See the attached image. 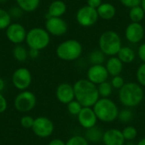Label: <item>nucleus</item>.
<instances>
[{"label":"nucleus","instance_id":"33","mask_svg":"<svg viewBox=\"0 0 145 145\" xmlns=\"http://www.w3.org/2000/svg\"><path fill=\"white\" fill-rule=\"evenodd\" d=\"M136 77L138 80V83L141 86L145 87V63L142 64L137 70Z\"/></svg>","mask_w":145,"mask_h":145},{"label":"nucleus","instance_id":"5","mask_svg":"<svg viewBox=\"0 0 145 145\" xmlns=\"http://www.w3.org/2000/svg\"><path fill=\"white\" fill-rule=\"evenodd\" d=\"M82 45L76 39H68L59 43L56 48V55L65 61H74L82 54Z\"/></svg>","mask_w":145,"mask_h":145},{"label":"nucleus","instance_id":"24","mask_svg":"<svg viewBox=\"0 0 145 145\" xmlns=\"http://www.w3.org/2000/svg\"><path fill=\"white\" fill-rule=\"evenodd\" d=\"M12 54L14 58L19 62H24L28 58V51L21 44L15 45L13 48Z\"/></svg>","mask_w":145,"mask_h":145},{"label":"nucleus","instance_id":"27","mask_svg":"<svg viewBox=\"0 0 145 145\" xmlns=\"http://www.w3.org/2000/svg\"><path fill=\"white\" fill-rule=\"evenodd\" d=\"M12 23V17L8 11L0 8V31L6 30Z\"/></svg>","mask_w":145,"mask_h":145},{"label":"nucleus","instance_id":"17","mask_svg":"<svg viewBox=\"0 0 145 145\" xmlns=\"http://www.w3.org/2000/svg\"><path fill=\"white\" fill-rule=\"evenodd\" d=\"M102 141L105 145H124L126 140L121 130L110 128L104 133Z\"/></svg>","mask_w":145,"mask_h":145},{"label":"nucleus","instance_id":"35","mask_svg":"<svg viewBox=\"0 0 145 145\" xmlns=\"http://www.w3.org/2000/svg\"><path fill=\"white\" fill-rule=\"evenodd\" d=\"M33 123H34V119L31 116H24L20 119V125L24 128H27V129L32 128Z\"/></svg>","mask_w":145,"mask_h":145},{"label":"nucleus","instance_id":"44","mask_svg":"<svg viewBox=\"0 0 145 145\" xmlns=\"http://www.w3.org/2000/svg\"><path fill=\"white\" fill-rule=\"evenodd\" d=\"M137 145H145V138L140 139V140L138 141V144Z\"/></svg>","mask_w":145,"mask_h":145},{"label":"nucleus","instance_id":"6","mask_svg":"<svg viewBox=\"0 0 145 145\" xmlns=\"http://www.w3.org/2000/svg\"><path fill=\"white\" fill-rule=\"evenodd\" d=\"M25 42L29 48L41 51L45 49L49 45L50 34L46 31V29L34 27L27 31Z\"/></svg>","mask_w":145,"mask_h":145},{"label":"nucleus","instance_id":"45","mask_svg":"<svg viewBox=\"0 0 145 145\" xmlns=\"http://www.w3.org/2000/svg\"><path fill=\"white\" fill-rule=\"evenodd\" d=\"M140 6L142 7V8L144 9V13H145V0H142V1H141V4H140Z\"/></svg>","mask_w":145,"mask_h":145},{"label":"nucleus","instance_id":"39","mask_svg":"<svg viewBox=\"0 0 145 145\" xmlns=\"http://www.w3.org/2000/svg\"><path fill=\"white\" fill-rule=\"evenodd\" d=\"M138 57L139 59L145 63V42L141 44L138 48Z\"/></svg>","mask_w":145,"mask_h":145},{"label":"nucleus","instance_id":"1","mask_svg":"<svg viewBox=\"0 0 145 145\" xmlns=\"http://www.w3.org/2000/svg\"><path fill=\"white\" fill-rule=\"evenodd\" d=\"M75 99L82 107H93L100 99L98 86L88 79H80L73 85Z\"/></svg>","mask_w":145,"mask_h":145},{"label":"nucleus","instance_id":"2","mask_svg":"<svg viewBox=\"0 0 145 145\" xmlns=\"http://www.w3.org/2000/svg\"><path fill=\"white\" fill-rule=\"evenodd\" d=\"M144 92L137 82H127L119 91L120 102L128 108L136 107L143 101Z\"/></svg>","mask_w":145,"mask_h":145},{"label":"nucleus","instance_id":"11","mask_svg":"<svg viewBox=\"0 0 145 145\" xmlns=\"http://www.w3.org/2000/svg\"><path fill=\"white\" fill-rule=\"evenodd\" d=\"M26 34L27 31L25 26L18 22L11 23L5 30L7 39L14 45L21 44L23 42H25L26 38Z\"/></svg>","mask_w":145,"mask_h":145},{"label":"nucleus","instance_id":"12","mask_svg":"<svg viewBox=\"0 0 145 145\" xmlns=\"http://www.w3.org/2000/svg\"><path fill=\"white\" fill-rule=\"evenodd\" d=\"M46 31L52 36L60 37L68 31V25L61 17H48L45 22Z\"/></svg>","mask_w":145,"mask_h":145},{"label":"nucleus","instance_id":"14","mask_svg":"<svg viewBox=\"0 0 145 145\" xmlns=\"http://www.w3.org/2000/svg\"><path fill=\"white\" fill-rule=\"evenodd\" d=\"M79 124L85 129H89L97 125L98 117L92 107H83L77 116Z\"/></svg>","mask_w":145,"mask_h":145},{"label":"nucleus","instance_id":"9","mask_svg":"<svg viewBox=\"0 0 145 145\" xmlns=\"http://www.w3.org/2000/svg\"><path fill=\"white\" fill-rule=\"evenodd\" d=\"M31 129L37 137L45 138L52 135L54 130V125L49 118L46 116H38L34 119Z\"/></svg>","mask_w":145,"mask_h":145},{"label":"nucleus","instance_id":"10","mask_svg":"<svg viewBox=\"0 0 145 145\" xmlns=\"http://www.w3.org/2000/svg\"><path fill=\"white\" fill-rule=\"evenodd\" d=\"M32 81L31 71L25 67L16 69L12 75V82L15 88L20 91L26 90Z\"/></svg>","mask_w":145,"mask_h":145},{"label":"nucleus","instance_id":"30","mask_svg":"<svg viewBox=\"0 0 145 145\" xmlns=\"http://www.w3.org/2000/svg\"><path fill=\"white\" fill-rule=\"evenodd\" d=\"M82 105L76 100H72L67 105V110L69 113L72 116H78L82 109Z\"/></svg>","mask_w":145,"mask_h":145},{"label":"nucleus","instance_id":"26","mask_svg":"<svg viewBox=\"0 0 145 145\" xmlns=\"http://www.w3.org/2000/svg\"><path fill=\"white\" fill-rule=\"evenodd\" d=\"M88 59L92 65H103L105 60V54L100 49H96L89 54Z\"/></svg>","mask_w":145,"mask_h":145},{"label":"nucleus","instance_id":"23","mask_svg":"<svg viewBox=\"0 0 145 145\" xmlns=\"http://www.w3.org/2000/svg\"><path fill=\"white\" fill-rule=\"evenodd\" d=\"M103 135H104V133H103L102 129L99 127H97L95 126L92 128L87 129L85 138H87V140L88 142L99 143L103 139Z\"/></svg>","mask_w":145,"mask_h":145},{"label":"nucleus","instance_id":"36","mask_svg":"<svg viewBox=\"0 0 145 145\" xmlns=\"http://www.w3.org/2000/svg\"><path fill=\"white\" fill-rule=\"evenodd\" d=\"M120 1L124 6H126L129 8H132L133 7L139 6L141 4L142 0H120Z\"/></svg>","mask_w":145,"mask_h":145},{"label":"nucleus","instance_id":"21","mask_svg":"<svg viewBox=\"0 0 145 145\" xmlns=\"http://www.w3.org/2000/svg\"><path fill=\"white\" fill-rule=\"evenodd\" d=\"M15 2L16 5L23 12L31 13L38 8L41 0H15Z\"/></svg>","mask_w":145,"mask_h":145},{"label":"nucleus","instance_id":"41","mask_svg":"<svg viewBox=\"0 0 145 145\" xmlns=\"http://www.w3.org/2000/svg\"><path fill=\"white\" fill-rule=\"evenodd\" d=\"M39 52L37 49H32V48H29L28 50V56L31 59H37L39 56Z\"/></svg>","mask_w":145,"mask_h":145},{"label":"nucleus","instance_id":"46","mask_svg":"<svg viewBox=\"0 0 145 145\" xmlns=\"http://www.w3.org/2000/svg\"><path fill=\"white\" fill-rule=\"evenodd\" d=\"M7 0H0V3H4V2H6Z\"/></svg>","mask_w":145,"mask_h":145},{"label":"nucleus","instance_id":"25","mask_svg":"<svg viewBox=\"0 0 145 145\" xmlns=\"http://www.w3.org/2000/svg\"><path fill=\"white\" fill-rule=\"evenodd\" d=\"M145 16V13L142 7L136 6L129 10V18L132 20V22H136V23H140Z\"/></svg>","mask_w":145,"mask_h":145},{"label":"nucleus","instance_id":"43","mask_svg":"<svg viewBox=\"0 0 145 145\" xmlns=\"http://www.w3.org/2000/svg\"><path fill=\"white\" fill-rule=\"evenodd\" d=\"M4 88H5V82L3 81V79L0 77V93L4 89Z\"/></svg>","mask_w":145,"mask_h":145},{"label":"nucleus","instance_id":"15","mask_svg":"<svg viewBox=\"0 0 145 145\" xmlns=\"http://www.w3.org/2000/svg\"><path fill=\"white\" fill-rule=\"evenodd\" d=\"M125 35L127 40L131 43L141 42L144 37V28L140 23L131 22L126 28Z\"/></svg>","mask_w":145,"mask_h":145},{"label":"nucleus","instance_id":"3","mask_svg":"<svg viewBox=\"0 0 145 145\" xmlns=\"http://www.w3.org/2000/svg\"><path fill=\"white\" fill-rule=\"evenodd\" d=\"M93 109L98 120L107 123L116 121L120 112L116 104L109 98H100L93 106Z\"/></svg>","mask_w":145,"mask_h":145},{"label":"nucleus","instance_id":"32","mask_svg":"<svg viewBox=\"0 0 145 145\" xmlns=\"http://www.w3.org/2000/svg\"><path fill=\"white\" fill-rule=\"evenodd\" d=\"M133 114L129 109H124L121 110L118 115V119L123 123H127L133 120Z\"/></svg>","mask_w":145,"mask_h":145},{"label":"nucleus","instance_id":"28","mask_svg":"<svg viewBox=\"0 0 145 145\" xmlns=\"http://www.w3.org/2000/svg\"><path fill=\"white\" fill-rule=\"evenodd\" d=\"M112 86L109 82H104L98 85V91L99 97L101 98H109L112 93Z\"/></svg>","mask_w":145,"mask_h":145},{"label":"nucleus","instance_id":"40","mask_svg":"<svg viewBox=\"0 0 145 145\" xmlns=\"http://www.w3.org/2000/svg\"><path fill=\"white\" fill-rule=\"evenodd\" d=\"M88 5L93 8H98L102 4V0H88Z\"/></svg>","mask_w":145,"mask_h":145},{"label":"nucleus","instance_id":"22","mask_svg":"<svg viewBox=\"0 0 145 145\" xmlns=\"http://www.w3.org/2000/svg\"><path fill=\"white\" fill-rule=\"evenodd\" d=\"M117 57L124 64L132 63L135 59V53L134 51L129 47H121L120 51L117 54Z\"/></svg>","mask_w":145,"mask_h":145},{"label":"nucleus","instance_id":"19","mask_svg":"<svg viewBox=\"0 0 145 145\" xmlns=\"http://www.w3.org/2000/svg\"><path fill=\"white\" fill-rule=\"evenodd\" d=\"M105 67L109 75L112 76H120L123 70V63L119 59L118 57L112 56L107 60Z\"/></svg>","mask_w":145,"mask_h":145},{"label":"nucleus","instance_id":"20","mask_svg":"<svg viewBox=\"0 0 145 145\" xmlns=\"http://www.w3.org/2000/svg\"><path fill=\"white\" fill-rule=\"evenodd\" d=\"M97 11L99 17L105 20H111L116 15V12L115 6L110 3H102V4L97 8Z\"/></svg>","mask_w":145,"mask_h":145},{"label":"nucleus","instance_id":"42","mask_svg":"<svg viewBox=\"0 0 145 145\" xmlns=\"http://www.w3.org/2000/svg\"><path fill=\"white\" fill-rule=\"evenodd\" d=\"M48 145H65V143L59 138H54L52 139Z\"/></svg>","mask_w":145,"mask_h":145},{"label":"nucleus","instance_id":"29","mask_svg":"<svg viewBox=\"0 0 145 145\" xmlns=\"http://www.w3.org/2000/svg\"><path fill=\"white\" fill-rule=\"evenodd\" d=\"M122 134L123 137L125 138V140L127 141H132L133 139H135L138 136V130L133 127V126H127L122 131Z\"/></svg>","mask_w":145,"mask_h":145},{"label":"nucleus","instance_id":"16","mask_svg":"<svg viewBox=\"0 0 145 145\" xmlns=\"http://www.w3.org/2000/svg\"><path fill=\"white\" fill-rule=\"evenodd\" d=\"M55 94L57 99L64 105H68L70 102L75 99L74 88L72 85L67 82L59 84L56 88Z\"/></svg>","mask_w":145,"mask_h":145},{"label":"nucleus","instance_id":"7","mask_svg":"<svg viewBox=\"0 0 145 145\" xmlns=\"http://www.w3.org/2000/svg\"><path fill=\"white\" fill-rule=\"evenodd\" d=\"M37 104V98L35 94L30 91H21L14 99L15 109L22 113H26L33 110Z\"/></svg>","mask_w":145,"mask_h":145},{"label":"nucleus","instance_id":"13","mask_svg":"<svg viewBox=\"0 0 145 145\" xmlns=\"http://www.w3.org/2000/svg\"><path fill=\"white\" fill-rule=\"evenodd\" d=\"M109 73L106 70V67L103 65H92L87 73L88 80L95 85H99L104 82H106L109 77Z\"/></svg>","mask_w":145,"mask_h":145},{"label":"nucleus","instance_id":"31","mask_svg":"<svg viewBox=\"0 0 145 145\" xmlns=\"http://www.w3.org/2000/svg\"><path fill=\"white\" fill-rule=\"evenodd\" d=\"M65 145H89V144L85 137L76 135L69 138L65 143Z\"/></svg>","mask_w":145,"mask_h":145},{"label":"nucleus","instance_id":"34","mask_svg":"<svg viewBox=\"0 0 145 145\" xmlns=\"http://www.w3.org/2000/svg\"><path fill=\"white\" fill-rule=\"evenodd\" d=\"M111 86L112 88H116V89H121L124 84L126 83L123 77H121V76H113L112 80H111Z\"/></svg>","mask_w":145,"mask_h":145},{"label":"nucleus","instance_id":"8","mask_svg":"<svg viewBox=\"0 0 145 145\" xmlns=\"http://www.w3.org/2000/svg\"><path fill=\"white\" fill-rule=\"evenodd\" d=\"M99 14L96 8H91L88 5L80 8L76 15L77 23L83 27H89L93 25L99 20Z\"/></svg>","mask_w":145,"mask_h":145},{"label":"nucleus","instance_id":"4","mask_svg":"<svg viewBox=\"0 0 145 145\" xmlns=\"http://www.w3.org/2000/svg\"><path fill=\"white\" fill-rule=\"evenodd\" d=\"M99 49L107 56L117 55L121 48V40L115 31H106L101 34L99 40Z\"/></svg>","mask_w":145,"mask_h":145},{"label":"nucleus","instance_id":"37","mask_svg":"<svg viewBox=\"0 0 145 145\" xmlns=\"http://www.w3.org/2000/svg\"><path fill=\"white\" fill-rule=\"evenodd\" d=\"M8 12H9V14H10L12 18H19L23 14V11L17 5L15 7H14V8H11Z\"/></svg>","mask_w":145,"mask_h":145},{"label":"nucleus","instance_id":"18","mask_svg":"<svg viewBox=\"0 0 145 145\" xmlns=\"http://www.w3.org/2000/svg\"><path fill=\"white\" fill-rule=\"evenodd\" d=\"M67 6L62 0L53 1L48 8V17H61L66 12Z\"/></svg>","mask_w":145,"mask_h":145},{"label":"nucleus","instance_id":"38","mask_svg":"<svg viewBox=\"0 0 145 145\" xmlns=\"http://www.w3.org/2000/svg\"><path fill=\"white\" fill-rule=\"evenodd\" d=\"M7 107H8L7 100L4 98V96L0 93V114L5 112L7 110Z\"/></svg>","mask_w":145,"mask_h":145}]
</instances>
